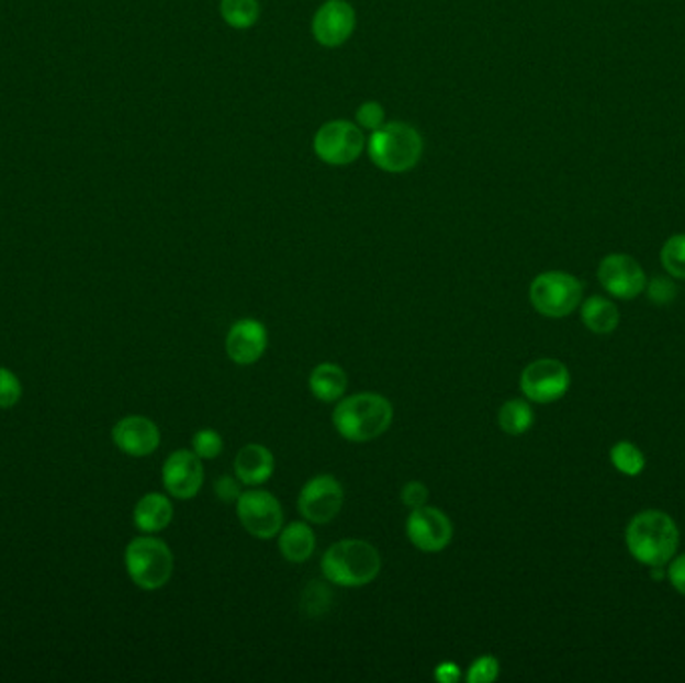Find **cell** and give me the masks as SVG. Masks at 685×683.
Masks as SVG:
<instances>
[{"label":"cell","instance_id":"obj_1","mask_svg":"<svg viewBox=\"0 0 685 683\" xmlns=\"http://www.w3.org/2000/svg\"><path fill=\"white\" fill-rule=\"evenodd\" d=\"M629 556L648 568H663L675 558L680 547V529L672 515L645 510L631 517L626 527Z\"/></svg>","mask_w":685,"mask_h":683},{"label":"cell","instance_id":"obj_2","mask_svg":"<svg viewBox=\"0 0 685 683\" xmlns=\"http://www.w3.org/2000/svg\"><path fill=\"white\" fill-rule=\"evenodd\" d=\"M393 422V405L378 393H359L343 399L333 411V425L341 437L366 444L388 432Z\"/></svg>","mask_w":685,"mask_h":683},{"label":"cell","instance_id":"obj_3","mask_svg":"<svg viewBox=\"0 0 685 683\" xmlns=\"http://www.w3.org/2000/svg\"><path fill=\"white\" fill-rule=\"evenodd\" d=\"M321 571L335 585L361 587L381 571L378 549L363 539H343L333 544L321 559Z\"/></svg>","mask_w":685,"mask_h":683},{"label":"cell","instance_id":"obj_4","mask_svg":"<svg viewBox=\"0 0 685 683\" xmlns=\"http://www.w3.org/2000/svg\"><path fill=\"white\" fill-rule=\"evenodd\" d=\"M373 165L385 172H407L422 160L423 138L415 126L393 121L379 126L367 141Z\"/></svg>","mask_w":685,"mask_h":683},{"label":"cell","instance_id":"obj_5","mask_svg":"<svg viewBox=\"0 0 685 683\" xmlns=\"http://www.w3.org/2000/svg\"><path fill=\"white\" fill-rule=\"evenodd\" d=\"M126 571L141 590H160L172 575V553L169 546L155 537L133 539L125 553Z\"/></svg>","mask_w":685,"mask_h":683},{"label":"cell","instance_id":"obj_6","mask_svg":"<svg viewBox=\"0 0 685 683\" xmlns=\"http://www.w3.org/2000/svg\"><path fill=\"white\" fill-rule=\"evenodd\" d=\"M583 285L577 277L563 271L537 275L529 287V301L537 313L551 320H563L582 305Z\"/></svg>","mask_w":685,"mask_h":683},{"label":"cell","instance_id":"obj_7","mask_svg":"<svg viewBox=\"0 0 685 683\" xmlns=\"http://www.w3.org/2000/svg\"><path fill=\"white\" fill-rule=\"evenodd\" d=\"M313 148L323 163L332 167H347L361 157L367 141L363 128L357 123L335 119L319 126L313 138Z\"/></svg>","mask_w":685,"mask_h":683},{"label":"cell","instance_id":"obj_8","mask_svg":"<svg viewBox=\"0 0 685 683\" xmlns=\"http://www.w3.org/2000/svg\"><path fill=\"white\" fill-rule=\"evenodd\" d=\"M570 369L558 359H537L521 373V391L529 401L553 403L570 391Z\"/></svg>","mask_w":685,"mask_h":683},{"label":"cell","instance_id":"obj_9","mask_svg":"<svg viewBox=\"0 0 685 683\" xmlns=\"http://www.w3.org/2000/svg\"><path fill=\"white\" fill-rule=\"evenodd\" d=\"M240 524L259 539H271L283 527V510L269 491H243L237 502Z\"/></svg>","mask_w":685,"mask_h":683},{"label":"cell","instance_id":"obj_10","mask_svg":"<svg viewBox=\"0 0 685 683\" xmlns=\"http://www.w3.org/2000/svg\"><path fill=\"white\" fill-rule=\"evenodd\" d=\"M597 279L609 295L624 301L641 295L648 285V277L640 262L624 253L604 257L597 269Z\"/></svg>","mask_w":685,"mask_h":683},{"label":"cell","instance_id":"obj_11","mask_svg":"<svg viewBox=\"0 0 685 683\" xmlns=\"http://www.w3.org/2000/svg\"><path fill=\"white\" fill-rule=\"evenodd\" d=\"M341 483L332 475L311 479L299 495V512L311 524H329L341 512Z\"/></svg>","mask_w":685,"mask_h":683},{"label":"cell","instance_id":"obj_12","mask_svg":"<svg viewBox=\"0 0 685 683\" xmlns=\"http://www.w3.org/2000/svg\"><path fill=\"white\" fill-rule=\"evenodd\" d=\"M357 16L353 7L345 0H327L315 12L311 33L313 38L325 48H337L345 45L353 35Z\"/></svg>","mask_w":685,"mask_h":683},{"label":"cell","instance_id":"obj_13","mask_svg":"<svg viewBox=\"0 0 685 683\" xmlns=\"http://www.w3.org/2000/svg\"><path fill=\"white\" fill-rule=\"evenodd\" d=\"M407 536L412 539L413 546L427 553L441 551L451 544L453 527L446 513L435 510V507H417L413 510L407 519Z\"/></svg>","mask_w":685,"mask_h":683},{"label":"cell","instance_id":"obj_14","mask_svg":"<svg viewBox=\"0 0 685 683\" xmlns=\"http://www.w3.org/2000/svg\"><path fill=\"white\" fill-rule=\"evenodd\" d=\"M203 466L194 451H175L162 468L165 490L177 500H191L203 488Z\"/></svg>","mask_w":685,"mask_h":683},{"label":"cell","instance_id":"obj_15","mask_svg":"<svg viewBox=\"0 0 685 683\" xmlns=\"http://www.w3.org/2000/svg\"><path fill=\"white\" fill-rule=\"evenodd\" d=\"M113 441L126 456H150L160 444L159 427L147 417H125L114 425Z\"/></svg>","mask_w":685,"mask_h":683},{"label":"cell","instance_id":"obj_16","mask_svg":"<svg viewBox=\"0 0 685 683\" xmlns=\"http://www.w3.org/2000/svg\"><path fill=\"white\" fill-rule=\"evenodd\" d=\"M225 349L231 361L237 365H252L263 357L267 349V331L259 321H239L228 331Z\"/></svg>","mask_w":685,"mask_h":683},{"label":"cell","instance_id":"obj_17","mask_svg":"<svg viewBox=\"0 0 685 683\" xmlns=\"http://www.w3.org/2000/svg\"><path fill=\"white\" fill-rule=\"evenodd\" d=\"M273 454L263 445H245L235 459V473L245 485H261L273 475Z\"/></svg>","mask_w":685,"mask_h":683},{"label":"cell","instance_id":"obj_18","mask_svg":"<svg viewBox=\"0 0 685 683\" xmlns=\"http://www.w3.org/2000/svg\"><path fill=\"white\" fill-rule=\"evenodd\" d=\"M172 505L165 495L149 493L135 507V525L145 534H157L171 524Z\"/></svg>","mask_w":685,"mask_h":683},{"label":"cell","instance_id":"obj_19","mask_svg":"<svg viewBox=\"0 0 685 683\" xmlns=\"http://www.w3.org/2000/svg\"><path fill=\"white\" fill-rule=\"evenodd\" d=\"M582 321L595 335H609L619 327V309L606 296H589L583 301Z\"/></svg>","mask_w":685,"mask_h":683},{"label":"cell","instance_id":"obj_20","mask_svg":"<svg viewBox=\"0 0 685 683\" xmlns=\"http://www.w3.org/2000/svg\"><path fill=\"white\" fill-rule=\"evenodd\" d=\"M279 549L287 561L303 563L315 551V534L307 524L295 522V524L287 525L279 537Z\"/></svg>","mask_w":685,"mask_h":683},{"label":"cell","instance_id":"obj_21","mask_svg":"<svg viewBox=\"0 0 685 683\" xmlns=\"http://www.w3.org/2000/svg\"><path fill=\"white\" fill-rule=\"evenodd\" d=\"M308 388L319 401L332 403V401L343 398V393L347 389V376L337 365L321 363L313 369V373L308 377Z\"/></svg>","mask_w":685,"mask_h":683},{"label":"cell","instance_id":"obj_22","mask_svg":"<svg viewBox=\"0 0 685 683\" xmlns=\"http://www.w3.org/2000/svg\"><path fill=\"white\" fill-rule=\"evenodd\" d=\"M497 422H499L503 432L509 433V435H524L531 429V425L536 422V415H534V410L527 401L514 399V401H507L499 410Z\"/></svg>","mask_w":685,"mask_h":683},{"label":"cell","instance_id":"obj_23","mask_svg":"<svg viewBox=\"0 0 685 683\" xmlns=\"http://www.w3.org/2000/svg\"><path fill=\"white\" fill-rule=\"evenodd\" d=\"M221 16L228 26L245 31L259 21L261 4L259 0H221Z\"/></svg>","mask_w":685,"mask_h":683},{"label":"cell","instance_id":"obj_24","mask_svg":"<svg viewBox=\"0 0 685 683\" xmlns=\"http://www.w3.org/2000/svg\"><path fill=\"white\" fill-rule=\"evenodd\" d=\"M609 459H611L614 468L621 475H628V478H638L645 469L643 451H641L640 447L631 444V441H617L611 447V451H609Z\"/></svg>","mask_w":685,"mask_h":683},{"label":"cell","instance_id":"obj_25","mask_svg":"<svg viewBox=\"0 0 685 683\" xmlns=\"http://www.w3.org/2000/svg\"><path fill=\"white\" fill-rule=\"evenodd\" d=\"M663 269L674 279H685V233L674 235L663 243Z\"/></svg>","mask_w":685,"mask_h":683},{"label":"cell","instance_id":"obj_26","mask_svg":"<svg viewBox=\"0 0 685 683\" xmlns=\"http://www.w3.org/2000/svg\"><path fill=\"white\" fill-rule=\"evenodd\" d=\"M23 398V385L19 377L11 373L9 369L0 367V407L11 410Z\"/></svg>","mask_w":685,"mask_h":683},{"label":"cell","instance_id":"obj_27","mask_svg":"<svg viewBox=\"0 0 685 683\" xmlns=\"http://www.w3.org/2000/svg\"><path fill=\"white\" fill-rule=\"evenodd\" d=\"M355 119H357V125L361 126L363 131L373 133V131H378L379 126L385 125V109L378 101H366L357 109Z\"/></svg>","mask_w":685,"mask_h":683},{"label":"cell","instance_id":"obj_28","mask_svg":"<svg viewBox=\"0 0 685 683\" xmlns=\"http://www.w3.org/2000/svg\"><path fill=\"white\" fill-rule=\"evenodd\" d=\"M193 451L201 459H215L223 451V439L213 429H203L193 437Z\"/></svg>","mask_w":685,"mask_h":683},{"label":"cell","instance_id":"obj_29","mask_svg":"<svg viewBox=\"0 0 685 683\" xmlns=\"http://www.w3.org/2000/svg\"><path fill=\"white\" fill-rule=\"evenodd\" d=\"M645 291H648V296H650L653 305H670L677 296V287L672 281V277H655V279H651V281H648V285H645Z\"/></svg>","mask_w":685,"mask_h":683},{"label":"cell","instance_id":"obj_30","mask_svg":"<svg viewBox=\"0 0 685 683\" xmlns=\"http://www.w3.org/2000/svg\"><path fill=\"white\" fill-rule=\"evenodd\" d=\"M499 675V661L493 656H483L480 660L473 661V665L469 668V683H492Z\"/></svg>","mask_w":685,"mask_h":683},{"label":"cell","instance_id":"obj_31","mask_svg":"<svg viewBox=\"0 0 685 683\" xmlns=\"http://www.w3.org/2000/svg\"><path fill=\"white\" fill-rule=\"evenodd\" d=\"M427 497H429V491L419 481H412L401 490V502L412 510L423 507L427 503Z\"/></svg>","mask_w":685,"mask_h":683},{"label":"cell","instance_id":"obj_32","mask_svg":"<svg viewBox=\"0 0 685 683\" xmlns=\"http://www.w3.org/2000/svg\"><path fill=\"white\" fill-rule=\"evenodd\" d=\"M215 491H217L218 500H221V502H239V497L243 495V490H240V479L231 478V475H223V478H218Z\"/></svg>","mask_w":685,"mask_h":683},{"label":"cell","instance_id":"obj_33","mask_svg":"<svg viewBox=\"0 0 685 683\" xmlns=\"http://www.w3.org/2000/svg\"><path fill=\"white\" fill-rule=\"evenodd\" d=\"M665 578L674 585L675 592L685 595V553L684 556H677V558L672 559L667 563Z\"/></svg>","mask_w":685,"mask_h":683},{"label":"cell","instance_id":"obj_34","mask_svg":"<svg viewBox=\"0 0 685 683\" xmlns=\"http://www.w3.org/2000/svg\"><path fill=\"white\" fill-rule=\"evenodd\" d=\"M459 678H461L459 665H457V663H451V661H446V663L437 665V670H435V680H437V682L456 683L459 682Z\"/></svg>","mask_w":685,"mask_h":683}]
</instances>
